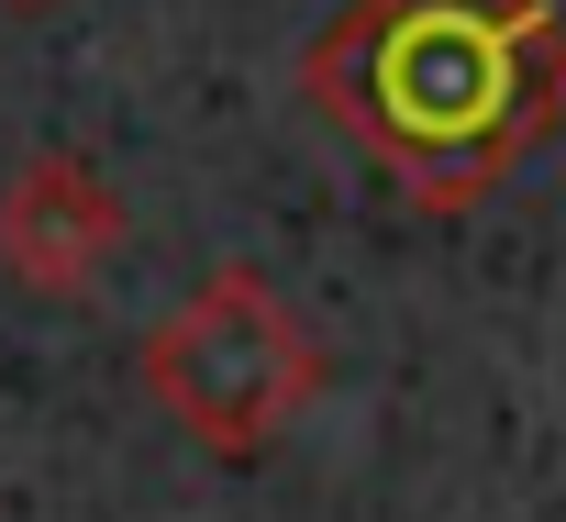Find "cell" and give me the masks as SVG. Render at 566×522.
Returning <instances> with one entry per match:
<instances>
[{"mask_svg":"<svg viewBox=\"0 0 566 522\" xmlns=\"http://www.w3.org/2000/svg\"><path fill=\"white\" fill-rule=\"evenodd\" d=\"M301 90L411 211H478L566 134V23L555 0H345Z\"/></svg>","mask_w":566,"mask_h":522,"instance_id":"cell-1","label":"cell"},{"mask_svg":"<svg viewBox=\"0 0 566 522\" xmlns=\"http://www.w3.org/2000/svg\"><path fill=\"white\" fill-rule=\"evenodd\" d=\"M145 400L200 445V456H266L312 400H323V334L277 301L266 268H211L189 301L145 334Z\"/></svg>","mask_w":566,"mask_h":522,"instance_id":"cell-2","label":"cell"},{"mask_svg":"<svg viewBox=\"0 0 566 522\" xmlns=\"http://www.w3.org/2000/svg\"><path fill=\"white\" fill-rule=\"evenodd\" d=\"M123 233L134 222H123L112 178L90 156H67V145H45V156H23L0 178V279L23 301H90L101 268L123 255Z\"/></svg>","mask_w":566,"mask_h":522,"instance_id":"cell-3","label":"cell"},{"mask_svg":"<svg viewBox=\"0 0 566 522\" xmlns=\"http://www.w3.org/2000/svg\"><path fill=\"white\" fill-rule=\"evenodd\" d=\"M0 12H56V0H0Z\"/></svg>","mask_w":566,"mask_h":522,"instance_id":"cell-4","label":"cell"}]
</instances>
